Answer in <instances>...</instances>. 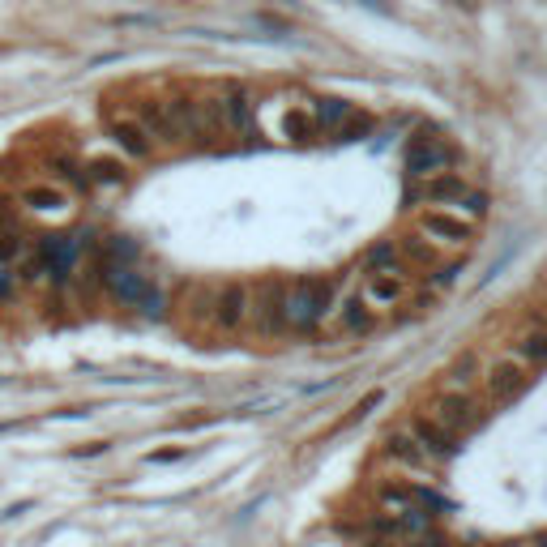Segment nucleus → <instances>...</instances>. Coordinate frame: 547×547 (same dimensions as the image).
<instances>
[{"label": "nucleus", "instance_id": "11", "mask_svg": "<svg viewBox=\"0 0 547 547\" xmlns=\"http://www.w3.org/2000/svg\"><path fill=\"white\" fill-rule=\"evenodd\" d=\"M407 432L424 445L428 458H453V453L462 450V436H453L445 424H436L428 410H415V415H410V424H407Z\"/></svg>", "mask_w": 547, "mask_h": 547}, {"label": "nucleus", "instance_id": "8", "mask_svg": "<svg viewBox=\"0 0 547 547\" xmlns=\"http://www.w3.org/2000/svg\"><path fill=\"white\" fill-rule=\"evenodd\" d=\"M376 501H381L385 509H393V513H428V509H445V501H441L436 492L424 488V484H410V479H385V484L376 488Z\"/></svg>", "mask_w": 547, "mask_h": 547}, {"label": "nucleus", "instance_id": "26", "mask_svg": "<svg viewBox=\"0 0 547 547\" xmlns=\"http://www.w3.org/2000/svg\"><path fill=\"white\" fill-rule=\"evenodd\" d=\"M86 180L112 189V184H124V180H129V167H124V158H112V155L90 158V163H86Z\"/></svg>", "mask_w": 547, "mask_h": 547}, {"label": "nucleus", "instance_id": "20", "mask_svg": "<svg viewBox=\"0 0 547 547\" xmlns=\"http://www.w3.org/2000/svg\"><path fill=\"white\" fill-rule=\"evenodd\" d=\"M381 450H385L390 462H398V467H407V470H428L432 467V458L424 453V445H419L410 432H390Z\"/></svg>", "mask_w": 547, "mask_h": 547}, {"label": "nucleus", "instance_id": "24", "mask_svg": "<svg viewBox=\"0 0 547 547\" xmlns=\"http://www.w3.org/2000/svg\"><path fill=\"white\" fill-rule=\"evenodd\" d=\"M21 206L35 210V215H56V210L69 206V197H64V189H56V184H26V189H21Z\"/></svg>", "mask_w": 547, "mask_h": 547}, {"label": "nucleus", "instance_id": "32", "mask_svg": "<svg viewBox=\"0 0 547 547\" xmlns=\"http://www.w3.org/2000/svg\"><path fill=\"white\" fill-rule=\"evenodd\" d=\"M98 453H107V441H95V445H81V450H73V458H98Z\"/></svg>", "mask_w": 547, "mask_h": 547}, {"label": "nucleus", "instance_id": "15", "mask_svg": "<svg viewBox=\"0 0 547 547\" xmlns=\"http://www.w3.org/2000/svg\"><path fill=\"white\" fill-rule=\"evenodd\" d=\"M372 330H376V313L364 304L359 291L347 295L342 304H333V333H342V338H368Z\"/></svg>", "mask_w": 547, "mask_h": 547}, {"label": "nucleus", "instance_id": "35", "mask_svg": "<svg viewBox=\"0 0 547 547\" xmlns=\"http://www.w3.org/2000/svg\"><path fill=\"white\" fill-rule=\"evenodd\" d=\"M415 547H450V543H445V539H436V534H432V539H428V534H424V539H419V543H415Z\"/></svg>", "mask_w": 547, "mask_h": 547}, {"label": "nucleus", "instance_id": "14", "mask_svg": "<svg viewBox=\"0 0 547 547\" xmlns=\"http://www.w3.org/2000/svg\"><path fill=\"white\" fill-rule=\"evenodd\" d=\"M223 116H227V129H231V133H240L244 141H253V133H257V103H253V95H248V86L231 81V86L223 90Z\"/></svg>", "mask_w": 547, "mask_h": 547}, {"label": "nucleus", "instance_id": "16", "mask_svg": "<svg viewBox=\"0 0 547 547\" xmlns=\"http://www.w3.org/2000/svg\"><path fill=\"white\" fill-rule=\"evenodd\" d=\"M39 261H43V274L52 282H64L69 270H73V261H78V240H69V235H47V240H39Z\"/></svg>", "mask_w": 547, "mask_h": 547}, {"label": "nucleus", "instance_id": "7", "mask_svg": "<svg viewBox=\"0 0 547 547\" xmlns=\"http://www.w3.org/2000/svg\"><path fill=\"white\" fill-rule=\"evenodd\" d=\"M419 235L432 240L436 248H470V240H475V223L462 218L458 210L432 206V210L419 215Z\"/></svg>", "mask_w": 547, "mask_h": 547}, {"label": "nucleus", "instance_id": "31", "mask_svg": "<svg viewBox=\"0 0 547 547\" xmlns=\"http://www.w3.org/2000/svg\"><path fill=\"white\" fill-rule=\"evenodd\" d=\"M189 458V445H172V450H150L146 453V462L150 467H176V462H184Z\"/></svg>", "mask_w": 547, "mask_h": 547}, {"label": "nucleus", "instance_id": "12", "mask_svg": "<svg viewBox=\"0 0 547 547\" xmlns=\"http://www.w3.org/2000/svg\"><path fill=\"white\" fill-rule=\"evenodd\" d=\"M364 304L372 313H385V308H402L410 299V278L398 274H364Z\"/></svg>", "mask_w": 547, "mask_h": 547}, {"label": "nucleus", "instance_id": "27", "mask_svg": "<svg viewBox=\"0 0 547 547\" xmlns=\"http://www.w3.org/2000/svg\"><path fill=\"white\" fill-rule=\"evenodd\" d=\"M475 376H484V368H479L475 351L458 355V359L450 364V390H470V385H475Z\"/></svg>", "mask_w": 547, "mask_h": 547}, {"label": "nucleus", "instance_id": "30", "mask_svg": "<svg viewBox=\"0 0 547 547\" xmlns=\"http://www.w3.org/2000/svg\"><path fill=\"white\" fill-rule=\"evenodd\" d=\"M458 215L470 218V223H479V218L488 215V193H479V189H470L467 197H462V206H458Z\"/></svg>", "mask_w": 547, "mask_h": 547}, {"label": "nucleus", "instance_id": "4", "mask_svg": "<svg viewBox=\"0 0 547 547\" xmlns=\"http://www.w3.org/2000/svg\"><path fill=\"white\" fill-rule=\"evenodd\" d=\"M453 163H458V150H453L450 141H441L436 133H428V129H419V133L410 137L407 155H402V167H407V176L415 184L428 176H441V172H453Z\"/></svg>", "mask_w": 547, "mask_h": 547}, {"label": "nucleus", "instance_id": "22", "mask_svg": "<svg viewBox=\"0 0 547 547\" xmlns=\"http://www.w3.org/2000/svg\"><path fill=\"white\" fill-rule=\"evenodd\" d=\"M313 116H316L321 137H338L342 133V124L355 116V103H347V98H316Z\"/></svg>", "mask_w": 547, "mask_h": 547}, {"label": "nucleus", "instance_id": "9", "mask_svg": "<svg viewBox=\"0 0 547 547\" xmlns=\"http://www.w3.org/2000/svg\"><path fill=\"white\" fill-rule=\"evenodd\" d=\"M248 299H253V287H248V282H240V278L223 282L215 291V308H210L218 330H227V333L244 330V321H248Z\"/></svg>", "mask_w": 547, "mask_h": 547}, {"label": "nucleus", "instance_id": "3", "mask_svg": "<svg viewBox=\"0 0 547 547\" xmlns=\"http://www.w3.org/2000/svg\"><path fill=\"white\" fill-rule=\"evenodd\" d=\"M107 291L116 295L120 304L141 308L146 316H163V291L150 274H141L137 265H107Z\"/></svg>", "mask_w": 547, "mask_h": 547}, {"label": "nucleus", "instance_id": "29", "mask_svg": "<svg viewBox=\"0 0 547 547\" xmlns=\"http://www.w3.org/2000/svg\"><path fill=\"white\" fill-rule=\"evenodd\" d=\"M372 124H376V120H372V112H359V107H355V116L347 120V124H342L338 141H359V137H368V133H372Z\"/></svg>", "mask_w": 547, "mask_h": 547}, {"label": "nucleus", "instance_id": "28", "mask_svg": "<svg viewBox=\"0 0 547 547\" xmlns=\"http://www.w3.org/2000/svg\"><path fill=\"white\" fill-rule=\"evenodd\" d=\"M26 253V240H21L18 227H0V265L4 261H18Z\"/></svg>", "mask_w": 547, "mask_h": 547}, {"label": "nucleus", "instance_id": "21", "mask_svg": "<svg viewBox=\"0 0 547 547\" xmlns=\"http://www.w3.org/2000/svg\"><path fill=\"white\" fill-rule=\"evenodd\" d=\"M364 274H398V278H415L410 261L398 253V244L385 240V244H372L368 257H364Z\"/></svg>", "mask_w": 547, "mask_h": 547}, {"label": "nucleus", "instance_id": "19", "mask_svg": "<svg viewBox=\"0 0 547 547\" xmlns=\"http://www.w3.org/2000/svg\"><path fill=\"white\" fill-rule=\"evenodd\" d=\"M509 355L522 359L530 372L547 368V325H530V330H522L513 342H509Z\"/></svg>", "mask_w": 547, "mask_h": 547}, {"label": "nucleus", "instance_id": "25", "mask_svg": "<svg viewBox=\"0 0 547 547\" xmlns=\"http://www.w3.org/2000/svg\"><path fill=\"white\" fill-rule=\"evenodd\" d=\"M282 133L291 137L295 146H313L316 137H321V129H316V116H313V107H291V112L282 116Z\"/></svg>", "mask_w": 547, "mask_h": 547}, {"label": "nucleus", "instance_id": "17", "mask_svg": "<svg viewBox=\"0 0 547 547\" xmlns=\"http://www.w3.org/2000/svg\"><path fill=\"white\" fill-rule=\"evenodd\" d=\"M133 116H137V124H141L146 133L155 137V146H176V141H180L176 129H172V120H167V107H163V98H155V95L137 98V103H133Z\"/></svg>", "mask_w": 547, "mask_h": 547}, {"label": "nucleus", "instance_id": "10", "mask_svg": "<svg viewBox=\"0 0 547 547\" xmlns=\"http://www.w3.org/2000/svg\"><path fill=\"white\" fill-rule=\"evenodd\" d=\"M470 189H475V184H470L462 172H441V176L419 180V184L410 189V201H428V206H445V210H458V206H462V197H467Z\"/></svg>", "mask_w": 547, "mask_h": 547}, {"label": "nucleus", "instance_id": "34", "mask_svg": "<svg viewBox=\"0 0 547 547\" xmlns=\"http://www.w3.org/2000/svg\"><path fill=\"white\" fill-rule=\"evenodd\" d=\"M9 295H13V274L0 265V299H9Z\"/></svg>", "mask_w": 547, "mask_h": 547}, {"label": "nucleus", "instance_id": "6", "mask_svg": "<svg viewBox=\"0 0 547 547\" xmlns=\"http://www.w3.org/2000/svg\"><path fill=\"white\" fill-rule=\"evenodd\" d=\"M436 424H445L453 436H470V432L484 424V410L479 402L470 398V390H441L432 398V410H428Z\"/></svg>", "mask_w": 547, "mask_h": 547}, {"label": "nucleus", "instance_id": "23", "mask_svg": "<svg viewBox=\"0 0 547 547\" xmlns=\"http://www.w3.org/2000/svg\"><path fill=\"white\" fill-rule=\"evenodd\" d=\"M398 253L410 261V270H436L441 265V248L432 244V240H424L419 231H410L398 240Z\"/></svg>", "mask_w": 547, "mask_h": 547}, {"label": "nucleus", "instance_id": "1", "mask_svg": "<svg viewBox=\"0 0 547 547\" xmlns=\"http://www.w3.org/2000/svg\"><path fill=\"white\" fill-rule=\"evenodd\" d=\"M333 313V282L321 274H304L287 287V330L316 333L321 321Z\"/></svg>", "mask_w": 547, "mask_h": 547}, {"label": "nucleus", "instance_id": "2", "mask_svg": "<svg viewBox=\"0 0 547 547\" xmlns=\"http://www.w3.org/2000/svg\"><path fill=\"white\" fill-rule=\"evenodd\" d=\"M287 278H261L253 287V299H248V321L257 325V333L265 338H282L287 333Z\"/></svg>", "mask_w": 547, "mask_h": 547}, {"label": "nucleus", "instance_id": "13", "mask_svg": "<svg viewBox=\"0 0 547 547\" xmlns=\"http://www.w3.org/2000/svg\"><path fill=\"white\" fill-rule=\"evenodd\" d=\"M107 137L116 141V150L124 158H137V163H141V158L155 155V137L137 124V116H107Z\"/></svg>", "mask_w": 547, "mask_h": 547}, {"label": "nucleus", "instance_id": "5", "mask_svg": "<svg viewBox=\"0 0 547 547\" xmlns=\"http://www.w3.org/2000/svg\"><path fill=\"white\" fill-rule=\"evenodd\" d=\"M484 390H488V398L496 407H509V402H518L530 390V368L522 359H513L509 351H501L484 368Z\"/></svg>", "mask_w": 547, "mask_h": 547}, {"label": "nucleus", "instance_id": "33", "mask_svg": "<svg viewBox=\"0 0 547 547\" xmlns=\"http://www.w3.org/2000/svg\"><path fill=\"white\" fill-rule=\"evenodd\" d=\"M458 274H462L458 265H441V274H436V287H450V282L458 278Z\"/></svg>", "mask_w": 547, "mask_h": 547}, {"label": "nucleus", "instance_id": "18", "mask_svg": "<svg viewBox=\"0 0 547 547\" xmlns=\"http://www.w3.org/2000/svg\"><path fill=\"white\" fill-rule=\"evenodd\" d=\"M163 107H167V120H172L180 141H189V137L201 141V103L193 95H172Z\"/></svg>", "mask_w": 547, "mask_h": 547}]
</instances>
